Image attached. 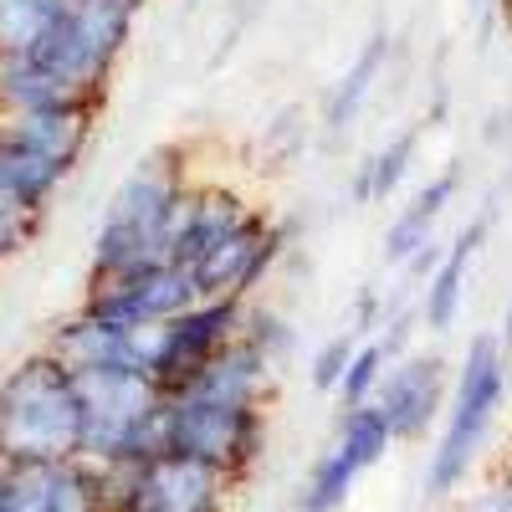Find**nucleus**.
Returning a JSON list of instances; mask_svg holds the SVG:
<instances>
[{"label":"nucleus","instance_id":"obj_1","mask_svg":"<svg viewBox=\"0 0 512 512\" xmlns=\"http://www.w3.org/2000/svg\"><path fill=\"white\" fill-rule=\"evenodd\" d=\"M190 185V159L180 144H164L128 169L93 236V277L164 262L175 251V226L190 200Z\"/></svg>","mask_w":512,"mask_h":512},{"label":"nucleus","instance_id":"obj_2","mask_svg":"<svg viewBox=\"0 0 512 512\" xmlns=\"http://www.w3.org/2000/svg\"><path fill=\"white\" fill-rule=\"evenodd\" d=\"M507 395H512V349L497 333H472L461 359H456L451 405L441 415L436 451L425 461V487L436 497L461 492V482L477 472L482 451L492 446V431H497V415H502Z\"/></svg>","mask_w":512,"mask_h":512},{"label":"nucleus","instance_id":"obj_3","mask_svg":"<svg viewBox=\"0 0 512 512\" xmlns=\"http://www.w3.org/2000/svg\"><path fill=\"white\" fill-rule=\"evenodd\" d=\"M82 456L77 374L47 349L0 379V461H67Z\"/></svg>","mask_w":512,"mask_h":512},{"label":"nucleus","instance_id":"obj_4","mask_svg":"<svg viewBox=\"0 0 512 512\" xmlns=\"http://www.w3.org/2000/svg\"><path fill=\"white\" fill-rule=\"evenodd\" d=\"M82 395V456L139 466L164 451V390L144 369H72Z\"/></svg>","mask_w":512,"mask_h":512},{"label":"nucleus","instance_id":"obj_5","mask_svg":"<svg viewBox=\"0 0 512 512\" xmlns=\"http://www.w3.org/2000/svg\"><path fill=\"white\" fill-rule=\"evenodd\" d=\"M134 16H139V0H72L62 21L47 31V41L31 52V62L47 67L77 98L103 103L113 67L128 47V36H134Z\"/></svg>","mask_w":512,"mask_h":512},{"label":"nucleus","instance_id":"obj_6","mask_svg":"<svg viewBox=\"0 0 512 512\" xmlns=\"http://www.w3.org/2000/svg\"><path fill=\"white\" fill-rule=\"evenodd\" d=\"M267 446V410L262 405H221L200 395L164 400V451L195 456L205 466L241 482Z\"/></svg>","mask_w":512,"mask_h":512},{"label":"nucleus","instance_id":"obj_7","mask_svg":"<svg viewBox=\"0 0 512 512\" xmlns=\"http://www.w3.org/2000/svg\"><path fill=\"white\" fill-rule=\"evenodd\" d=\"M118 512H226L231 477L180 451H159L139 466H103Z\"/></svg>","mask_w":512,"mask_h":512},{"label":"nucleus","instance_id":"obj_8","mask_svg":"<svg viewBox=\"0 0 512 512\" xmlns=\"http://www.w3.org/2000/svg\"><path fill=\"white\" fill-rule=\"evenodd\" d=\"M241 313H246L241 297H200L185 313L154 323L149 328V379L164 395L185 390L226 344L241 338Z\"/></svg>","mask_w":512,"mask_h":512},{"label":"nucleus","instance_id":"obj_9","mask_svg":"<svg viewBox=\"0 0 512 512\" xmlns=\"http://www.w3.org/2000/svg\"><path fill=\"white\" fill-rule=\"evenodd\" d=\"M390 446H395V431L384 425L374 405L338 410L333 441L323 446V456L308 466L303 487H297V512H338L349 502L354 482L390 456Z\"/></svg>","mask_w":512,"mask_h":512},{"label":"nucleus","instance_id":"obj_10","mask_svg":"<svg viewBox=\"0 0 512 512\" xmlns=\"http://www.w3.org/2000/svg\"><path fill=\"white\" fill-rule=\"evenodd\" d=\"M190 303H200V287L190 277V267H180L175 256L134 272H113V277H88V313L123 323V328H154L164 318L185 313Z\"/></svg>","mask_w":512,"mask_h":512},{"label":"nucleus","instance_id":"obj_11","mask_svg":"<svg viewBox=\"0 0 512 512\" xmlns=\"http://www.w3.org/2000/svg\"><path fill=\"white\" fill-rule=\"evenodd\" d=\"M6 512H118L108 472L88 456L6 461Z\"/></svg>","mask_w":512,"mask_h":512},{"label":"nucleus","instance_id":"obj_12","mask_svg":"<svg viewBox=\"0 0 512 512\" xmlns=\"http://www.w3.org/2000/svg\"><path fill=\"white\" fill-rule=\"evenodd\" d=\"M451 379H456V369L436 349H405L390 369H384L369 405L384 415V425L395 431V441H420L446 415Z\"/></svg>","mask_w":512,"mask_h":512},{"label":"nucleus","instance_id":"obj_13","mask_svg":"<svg viewBox=\"0 0 512 512\" xmlns=\"http://www.w3.org/2000/svg\"><path fill=\"white\" fill-rule=\"evenodd\" d=\"M256 216H262V205H256L251 195L231 190V185H190V200L180 210V226H175V262L180 267H195L205 262L216 246H226L241 226H251Z\"/></svg>","mask_w":512,"mask_h":512},{"label":"nucleus","instance_id":"obj_14","mask_svg":"<svg viewBox=\"0 0 512 512\" xmlns=\"http://www.w3.org/2000/svg\"><path fill=\"white\" fill-rule=\"evenodd\" d=\"M47 349L67 369H144L149 374V328H123L88 308L57 323Z\"/></svg>","mask_w":512,"mask_h":512},{"label":"nucleus","instance_id":"obj_15","mask_svg":"<svg viewBox=\"0 0 512 512\" xmlns=\"http://www.w3.org/2000/svg\"><path fill=\"white\" fill-rule=\"evenodd\" d=\"M487 231L492 221L487 216H472L456 236H446V256L436 262V272L420 282V297H415V313L431 333H451L456 318H461V303H466V282H472V267L487 246Z\"/></svg>","mask_w":512,"mask_h":512},{"label":"nucleus","instance_id":"obj_16","mask_svg":"<svg viewBox=\"0 0 512 512\" xmlns=\"http://www.w3.org/2000/svg\"><path fill=\"white\" fill-rule=\"evenodd\" d=\"M456 190H461V169L451 164V169H441V175H431V180H420V190L395 210L390 216V226H384V241H379V251H384V262H390L395 272H405L415 256L431 246V241H441V221L451 216V205H456Z\"/></svg>","mask_w":512,"mask_h":512},{"label":"nucleus","instance_id":"obj_17","mask_svg":"<svg viewBox=\"0 0 512 512\" xmlns=\"http://www.w3.org/2000/svg\"><path fill=\"white\" fill-rule=\"evenodd\" d=\"M272 390H277V364L256 354L246 338H236V344H226L175 395H200V400H221V405H262L267 410Z\"/></svg>","mask_w":512,"mask_h":512},{"label":"nucleus","instance_id":"obj_18","mask_svg":"<svg viewBox=\"0 0 512 512\" xmlns=\"http://www.w3.org/2000/svg\"><path fill=\"white\" fill-rule=\"evenodd\" d=\"M384 57H390V36L374 31L354 52V62L338 72V82L328 88V103H323V128L328 134H349V128L359 123V113L374 103L379 77H384Z\"/></svg>","mask_w":512,"mask_h":512},{"label":"nucleus","instance_id":"obj_19","mask_svg":"<svg viewBox=\"0 0 512 512\" xmlns=\"http://www.w3.org/2000/svg\"><path fill=\"white\" fill-rule=\"evenodd\" d=\"M67 175H72V169H62L57 159H47L41 149L21 144L16 134H6V128H0V195L47 210L52 195H57V185H62Z\"/></svg>","mask_w":512,"mask_h":512},{"label":"nucleus","instance_id":"obj_20","mask_svg":"<svg viewBox=\"0 0 512 512\" xmlns=\"http://www.w3.org/2000/svg\"><path fill=\"white\" fill-rule=\"evenodd\" d=\"M405 338H410L405 323H384V333H364V338H359V349H354L344 379H338V390H333L338 410H354V405H369V400H374L384 369L405 354Z\"/></svg>","mask_w":512,"mask_h":512},{"label":"nucleus","instance_id":"obj_21","mask_svg":"<svg viewBox=\"0 0 512 512\" xmlns=\"http://www.w3.org/2000/svg\"><path fill=\"white\" fill-rule=\"evenodd\" d=\"M420 139H425V123L400 128L395 139H384L364 164H359V180H354V200L359 205H384L390 195H400V185L410 180V169L420 159Z\"/></svg>","mask_w":512,"mask_h":512},{"label":"nucleus","instance_id":"obj_22","mask_svg":"<svg viewBox=\"0 0 512 512\" xmlns=\"http://www.w3.org/2000/svg\"><path fill=\"white\" fill-rule=\"evenodd\" d=\"M72 0H0V57H31Z\"/></svg>","mask_w":512,"mask_h":512},{"label":"nucleus","instance_id":"obj_23","mask_svg":"<svg viewBox=\"0 0 512 512\" xmlns=\"http://www.w3.org/2000/svg\"><path fill=\"white\" fill-rule=\"evenodd\" d=\"M241 338L262 354V359H272L277 369L292 359V344H297V328H292V318L282 313V308H272V303H256V297H246V313H241Z\"/></svg>","mask_w":512,"mask_h":512},{"label":"nucleus","instance_id":"obj_24","mask_svg":"<svg viewBox=\"0 0 512 512\" xmlns=\"http://www.w3.org/2000/svg\"><path fill=\"white\" fill-rule=\"evenodd\" d=\"M359 328H344V333H333L328 338V344L313 354V384H318V390H338V379H344V369H349V359H354V349H359Z\"/></svg>","mask_w":512,"mask_h":512},{"label":"nucleus","instance_id":"obj_25","mask_svg":"<svg viewBox=\"0 0 512 512\" xmlns=\"http://www.w3.org/2000/svg\"><path fill=\"white\" fill-rule=\"evenodd\" d=\"M456 512H512V477H502V482H492L472 497H461Z\"/></svg>","mask_w":512,"mask_h":512},{"label":"nucleus","instance_id":"obj_26","mask_svg":"<svg viewBox=\"0 0 512 512\" xmlns=\"http://www.w3.org/2000/svg\"><path fill=\"white\" fill-rule=\"evenodd\" d=\"M497 338L512 349V297H507V308H502V328H497Z\"/></svg>","mask_w":512,"mask_h":512},{"label":"nucleus","instance_id":"obj_27","mask_svg":"<svg viewBox=\"0 0 512 512\" xmlns=\"http://www.w3.org/2000/svg\"><path fill=\"white\" fill-rule=\"evenodd\" d=\"M0 512H6V461H0Z\"/></svg>","mask_w":512,"mask_h":512},{"label":"nucleus","instance_id":"obj_28","mask_svg":"<svg viewBox=\"0 0 512 512\" xmlns=\"http://www.w3.org/2000/svg\"><path fill=\"white\" fill-rule=\"evenodd\" d=\"M502 16H507V21H512V0H502Z\"/></svg>","mask_w":512,"mask_h":512},{"label":"nucleus","instance_id":"obj_29","mask_svg":"<svg viewBox=\"0 0 512 512\" xmlns=\"http://www.w3.org/2000/svg\"><path fill=\"white\" fill-rule=\"evenodd\" d=\"M139 6H144V0H139Z\"/></svg>","mask_w":512,"mask_h":512}]
</instances>
